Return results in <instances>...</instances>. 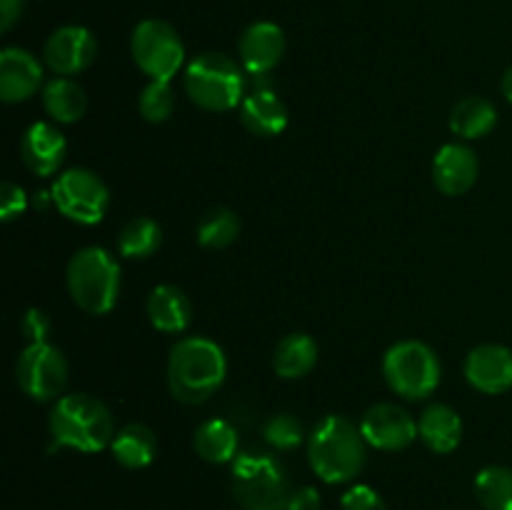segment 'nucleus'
<instances>
[{
	"label": "nucleus",
	"instance_id": "obj_25",
	"mask_svg": "<svg viewBox=\"0 0 512 510\" xmlns=\"http://www.w3.org/2000/svg\"><path fill=\"white\" fill-rule=\"evenodd\" d=\"M43 108L55 123L70 125L83 118L85 108H88V98H85V90L73 78L58 75L43 88Z\"/></svg>",
	"mask_w": 512,
	"mask_h": 510
},
{
	"label": "nucleus",
	"instance_id": "obj_24",
	"mask_svg": "<svg viewBox=\"0 0 512 510\" xmlns=\"http://www.w3.org/2000/svg\"><path fill=\"white\" fill-rule=\"evenodd\" d=\"M498 125V110L488 98L470 95L450 110V130L463 140L485 138Z\"/></svg>",
	"mask_w": 512,
	"mask_h": 510
},
{
	"label": "nucleus",
	"instance_id": "obj_21",
	"mask_svg": "<svg viewBox=\"0 0 512 510\" xmlns=\"http://www.w3.org/2000/svg\"><path fill=\"white\" fill-rule=\"evenodd\" d=\"M193 448L205 463L225 465L235 463L240 450V435L233 423L223 418H210L195 428Z\"/></svg>",
	"mask_w": 512,
	"mask_h": 510
},
{
	"label": "nucleus",
	"instance_id": "obj_12",
	"mask_svg": "<svg viewBox=\"0 0 512 510\" xmlns=\"http://www.w3.org/2000/svg\"><path fill=\"white\" fill-rule=\"evenodd\" d=\"M95 55H98L95 35L83 25H63V28H58L50 35L43 50L45 65L55 75H63V78H70V75H78L85 68H90Z\"/></svg>",
	"mask_w": 512,
	"mask_h": 510
},
{
	"label": "nucleus",
	"instance_id": "obj_31",
	"mask_svg": "<svg viewBox=\"0 0 512 510\" xmlns=\"http://www.w3.org/2000/svg\"><path fill=\"white\" fill-rule=\"evenodd\" d=\"M340 510H388L383 495L370 485H353L340 498Z\"/></svg>",
	"mask_w": 512,
	"mask_h": 510
},
{
	"label": "nucleus",
	"instance_id": "obj_1",
	"mask_svg": "<svg viewBox=\"0 0 512 510\" xmlns=\"http://www.w3.org/2000/svg\"><path fill=\"white\" fill-rule=\"evenodd\" d=\"M228 360L215 340L188 335L173 345L168 355V388L175 400L200 405L213 398L225 383Z\"/></svg>",
	"mask_w": 512,
	"mask_h": 510
},
{
	"label": "nucleus",
	"instance_id": "obj_14",
	"mask_svg": "<svg viewBox=\"0 0 512 510\" xmlns=\"http://www.w3.org/2000/svg\"><path fill=\"white\" fill-rule=\"evenodd\" d=\"M465 378L485 395L508 393L512 388V350L500 343H485L470 350Z\"/></svg>",
	"mask_w": 512,
	"mask_h": 510
},
{
	"label": "nucleus",
	"instance_id": "obj_17",
	"mask_svg": "<svg viewBox=\"0 0 512 510\" xmlns=\"http://www.w3.org/2000/svg\"><path fill=\"white\" fill-rule=\"evenodd\" d=\"M68 143L53 123H33L20 140V158L30 173L48 178L63 165Z\"/></svg>",
	"mask_w": 512,
	"mask_h": 510
},
{
	"label": "nucleus",
	"instance_id": "obj_13",
	"mask_svg": "<svg viewBox=\"0 0 512 510\" xmlns=\"http://www.w3.org/2000/svg\"><path fill=\"white\" fill-rule=\"evenodd\" d=\"M238 55L245 73H250L253 78L268 75L283 60L285 33L280 30V25L268 23V20H258V23L248 25L243 30V35H240Z\"/></svg>",
	"mask_w": 512,
	"mask_h": 510
},
{
	"label": "nucleus",
	"instance_id": "obj_16",
	"mask_svg": "<svg viewBox=\"0 0 512 510\" xmlns=\"http://www.w3.org/2000/svg\"><path fill=\"white\" fill-rule=\"evenodd\" d=\"M43 85V65L23 48H5L0 53V100L25 103Z\"/></svg>",
	"mask_w": 512,
	"mask_h": 510
},
{
	"label": "nucleus",
	"instance_id": "obj_20",
	"mask_svg": "<svg viewBox=\"0 0 512 510\" xmlns=\"http://www.w3.org/2000/svg\"><path fill=\"white\" fill-rule=\"evenodd\" d=\"M148 318L160 333H183L193 320V305L178 285H158L148 295Z\"/></svg>",
	"mask_w": 512,
	"mask_h": 510
},
{
	"label": "nucleus",
	"instance_id": "obj_8",
	"mask_svg": "<svg viewBox=\"0 0 512 510\" xmlns=\"http://www.w3.org/2000/svg\"><path fill=\"white\" fill-rule=\"evenodd\" d=\"M130 53L135 65L150 80H173L183 68L185 45L178 30L158 18H148L135 25L130 38Z\"/></svg>",
	"mask_w": 512,
	"mask_h": 510
},
{
	"label": "nucleus",
	"instance_id": "obj_5",
	"mask_svg": "<svg viewBox=\"0 0 512 510\" xmlns=\"http://www.w3.org/2000/svg\"><path fill=\"white\" fill-rule=\"evenodd\" d=\"M65 283L73 303L90 315H105L118 305L120 298V265L108 250L90 248L78 250L65 270Z\"/></svg>",
	"mask_w": 512,
	"mask_h": 510
},
{
	"label": "nucleus",
	"instance_id": "obj_27",
	"mask_svg": "<svg viewBox=\"0 0 512 510\" xmlns=\"http://www.w3.org/2000/svg\"><path fill=\"white\" fill-rule=\"evenodd\" d=\"M475 498L485 510H512V470L488 465L475 475Z\"/></svg>",
	"mask_w": 512,
	"mask_h": 510
},
{
	"label": "nucleus",
	"instance_id": "obj_32",
	"mask_svg": "<svg viewBox=\"0 0 512 510\" xmlns=\"http://www.w3.org/2000/svg\"><path fill=\"white\" fill-rule=\"evenodd\" d=\"M28 208V195L18 183H3L0 188V213L3 220H15L25 213Z\"/></svg>",
	"mask_w": 512,
	"mask_h": 510
},
{
	"label": "nucleus",
	"instance_id": "obj_30",
	"mask_svg": "<svg viewBox=\"0 0 512 510\" xmlns=\"http://www.w3.org/2000/svg\"><path fill=\"white\" fill-rule=\"evenodd\" d=\"M263 438L275 450H293L305 440V428L293 413H275L265 420Z\"/></svg>",
	"mask_w": 512,
	"mask_h": 510
},
{
	"label": "nucleus",
	"instance_id": "obj_33",
	"mask_svg": "<svg viewBox=\"0 0 512 510\" xmlns=\"http://www.w3.org/2000/svg\"><path fill=\"white\" fill-rule=\"evenodd\" d=\"M20 330H23L25 338L30 343H45L50 333V318L38 308H30L28 313L23 315V323H20Z\"/></svg>",
	"mask_w": 512,
	"mask_h": 510
},
{
	"label": "nucleus",
	"instance_id": "obj_34",
	"mask_svg": "<svg viewBox=\"0 0 512 510\" xmlns=\"http://www.w3.org/2000/svg\"><path fill=\"white\" fill-rule=\"evenodd\" d=\"M323 500H320V493L313 488V485H300V488H293L288 500V510H320Z\"/></svg>",
	"mask_w": 512,
	"mask_h": 510
},
{
	"label": "nucleus",
	"instance_id": "obj_6",
	"mask_svg": "<svg viewBox=\"0 0 512 510\" xmlns=\"http://www.w3.org/2000/svg\"><path fill=\"white\" fill-rule=\"evenodd\" d=\"M230 488L243 510H288L293 493L280 460L268 453H240L230 473Z\"/></svg>",
	"mask_w": 512,
	"mask_h": 510
},
{
	"label": "nucleus",
	"instance_id": "obj_4",
	"mask_svg": "<svg viewBox=\"0 0 512 510\" xmlns=\"http://www.w3.org/2000/svg\"><path fill=\"white\" fill-rule=\"evenodd\" d=\"M188 98L210 113H228L245 100V68L225 53H200L183 75Z\"/></svg>",
	"mask_w": 512,
	"mask_h": 510
},
{
	"label": "nucleus",
	"instance_id": "obj_18",
	"mask_svg": "<svg viewBox=\"0 0 512 510\" xmlns=\"http://www.w3.org/2000/svg\"><path fill=\"white\" fill-rule=\"evenodd\" d=\"M240 123L260 138H275L288 128V108L270 88H255L240 103Z\"/></svg>",
	"mask_w": 512,
	"mask_h": 510
},
{
	"label": "nucleus",
	"instance_id": "obj_36",
	"mask_svg": "<svg viewBox=\"0 0 512 510\" xmlns=\"http://www.w3.org/2000/svg\"><path fill=\"white\" fill-rule=\"evenodd\" d=\"M500 90H503V95L508 98V103H512V65L508 70H505L503 83H500Z\"/></svg>",
	"mask_w": 512,
	"mask_h": 510
},
{
	"label": "nucleus",
	"instance_id": "obj_2",
	"mask_svg": "<svg viewBox=\"0 0 512 510\" xmlns=\"http://www.w3.org/2000/svg\"><path fill=\"white\" fill-rule=\"evenodd\" d=\"M308 460L323 483H350L365 468L368 440L363 430L343 415H325L308 435Z\"/></svg>",
	"mask_w": 512,
	"mask_h": 510
},
{
	"label": "nucleus",
	"instance_id": "obj_29",
	"mask_svg": "<svg viewBox=\"0 0 512 510\" xmlns=\"http://www.w3.org/2000/svg\"><path fill=\"white\" fill-rule=\"evenodd\" d=\"M138 110L148 123H165L175 110V90L170 80H150L140 93Z\"/></svg>",
	"mask_w": 512,
	"mask_h": 510
},
{
	"label": "nucleus",
	"instance_id": "obj_3",
	"mask_svg": "<svg viewBox=\"0 0 512 510\" xmlns=\"http://www.w3.org/2000/svg\"><path fill=\"white\" fill-rule=\"evenodd\" d=\"M48 428L55 443L80 453H98L115 438V423L108 405L88 393H70L55 400Z\"/></svg>",
	"mask_w": 512,
	"mask_h": 510
},
{
	"label": "nucleus",
	"instance_id": "obj_19",
	"mask_svg": "<svg viewBox=\"0 0 512 510\" xmlns=\"http://www.w3.org/2000/svg\"><path fill=\"white\" fill-rule=\"evenodd\" d=\"M418 438L433 453L448 455L463 440V420H460V415L450 405H428L418 420Z\"/></svg>",
	"mask_w": 512,
	"mask_h": 510
},
{
	"label": "nucleus",
	"instance_id": "obj_15",
	"mask_svg": "<svg viewBox=\"0 0 512 510\" xmlns=\"http://www.w3.org/2000/svg\"><path fill=\"white\" fill-rule=\"evenodd\" d=\"M480 175V160L465 143H448L433 158V183L443 195H465Z\"/></svg>",
	"mask_w": 512,
	"mask_h": 510
},
{
	"label": "nucleus",
	"instance_id": "obj_22",
	"mask_svg": "<svg viewBox=\"0 0 512 510\" xmlns=\"http://www.w3.org/2000/svg\"><path fill=\"white\" fill-rule=\"evenodd\" d=\"M113 458L130 470L148 468L158 455V438L153 430L143 423H128L115 430V438L110 443Z\"/></svg>",
	"mask_w": 512,
	"mask_h": 510
},
{
	"label": "nucleus",
	"instance_id": "obj_23",
	"mask_svg": "<svg viewBox=\"0 0 512 510\" xmlns=\"http://www.w3.org/2000/svg\"><path fill=\"white\" fill-rule=\"evenodd\" d=\"M318 343L308 333H290L275 345L273 370L285 380L305 378L318 363Z\"/></svg>",
	"mask_w": 512,
	"mask_h": 510
},
{
	"label": "nucleus",
	"instance_id": "obj_11",
	"mask_svg": "<svg viewBox=\"0 0 512 510\" xmlns=\"http://www.w3.org/2000/svg\"><path fill=\"white\" fill-rule=\"evenodd\" d=\"M360 430H363L370 448L395 453V450H405L408 445L415 443V438H418V420L395 403H375L363 415Z\"/></svg>",
	"mask_w": 512,
	"mask_h": 510
},
{
	"label": "nucleus",
	"instance_id": "obj_28",
	"mask_svg": "<svg viewBox=\"0 0 512 510\" xmlns=\"http://www.w3.org/2000/svg\"><path fill=\"white\" fill-rule=\"evenodd\" d=\"M195 235L203 248L223 250L233 245L240 235V218L230 208H213L200 218Z\"/></svg>",
	"mask_w": 512,
	"mask_h": 510
},
{
	"label": "nucleus",
	"instance_id": "obj_7",
	"mask_svg": "<svg viewBox=\"0 0 512 510\" xmlns=\"http://www.w3.org/2000/svg\"><path fill=\"white\" fill-rule=\"evenodd\" d=\"M383 375L393 393L408 400H423L435 393L443 368H440V358L428 343L400 340L385 353Z\"/></svg>",
	"mask_w": 512,
	"mask_h": 510
},
{
	"label": "nucleus",
	"instance_id": "obj_26",
	"mask_svg": "<svg viewBox=\"0 0 512 510\" xmlns=\"http://www.w3.org/2000/svg\"><path fill=\"white\" fill-rule=\"evenodd\" d=\"M160 245H163V228H160L153 218H148V215L130 218L128 223L120 228L118 250L123 258H150V255L158 253Z\"/></svg>",
	"mask_w": 512,
	"mask_h": 510
},
{
	"label": "nucleus",
	"instance_id": "obj_10",
	"mask_svg": "<svg viewBox=\"0 0 512 510\" xmlns=\"http://www.w3.org/2000/svg\"><path fill=\"white\" fill-rule=\"evenodd\" d=\"M15 383L38 403L58 400L68 383V360L55 345L28 343L15 360Z\"/></svg>",
	"mask_w": 512,
	"mask_h": 510
},
{
	"label": "nucleus",
	"instance_id": "obj_35",
	"mask_svg": "<svg viewBox=\"0 0 512 510\" xmlns=\"http://www.w3.org/2000/svg\"><path fill=\"white\" fill-rule=\"evenodd\" d=\"M25 0H0V30H10L23 13Z\"/></svg>",
	"mask_w": 512,
	"mask_h": 510
},
{
	"label": "nucleus",
	"instance_id": "obj_9",
	"mask_svg": "<svg viewBox=\"0 0 512 510\" xmlns=\"http://www.w3.org/2000/svg\"><path fill=\"white\" fill-rule=\"evenodd\" d=\"M60 215L80 225H95L105 218L110 205L108 185L88 168H70L58 175L50 190Z\"/></svg>",
	"mask_w": 512,
	"mask_h": 510
}]
</instances>
